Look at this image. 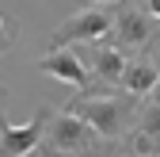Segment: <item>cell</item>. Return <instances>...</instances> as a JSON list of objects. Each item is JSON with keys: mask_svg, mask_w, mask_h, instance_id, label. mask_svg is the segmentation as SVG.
<instances>
[{"mask_svg": "<svg viewBox=\"0 0 160 157\" xmlns=\"http://www.w3.org/2000/svg\"><path fill=\"white\" fill-rule=\"evenodd\" d=\"M72 119H80L84 127H92L99 138L107 142H126V134L141 111V100L118 92V88H99V84H88L84 92H76L72 100H65V107Z\"/></svg>", "mask_w": 160, "mask_h": 157, "instance_id": "obj_1", "label": "cell"}, {"mask_svg": "<svg viewBox=\"0 0 160 157\" xmlns=\"http://www.w3.org/2000/svg\"><path fill=\"white\" fill-rule=\"evenodd\" d=\"M15 38H19V27H8V31H0V57H4V54L15 46Z\"/></svg>", "mask_w": 160, "mask_h": 157, "instance_id": "obj_9", "label": "cell"}, {"mask_svg": "<svg viewBox=\"0 0 160 157\" xmlns=\"http://www.w3.org/2000/svg\"><path fill=\"white\" fill-rule=\"evenodd\" d=\"M156 77H160V69H156L152 50H141V54H133L126 62L122 81H118V92L133 96V100H149V96H156Z\"/></svg>", "mask_w": 160, "mask_h": 157, "instance_id": "obj_7", "label": "cell"}, {"mask_svg": "<svg viewBox=\"0 0 160 157\" xmlns=\"http://www.w3.org/2000/svg\"><path fill=\"white\" fill-rule=\"evenodd\" d=\"M8 27H19V19H15V15H4V12H0V31H8Z\"/></svg>", "mask_w": 160, "mask_h": 157, "instance_id": "obj_11", "label": "cell"}, {"mask_svg": "<svg viewBox=\"0 0 160 157\" xmlns=\"http://www.w3.org/2000/svg\"><path fill=\"white\" fill-rule=\"evenodd\" d=\"M4 104H8V88L0 84V157H27V153H34L38 142H42V130H46L50 111H38L23 127H15V123H8Z\"/></svg>", "mask_w": 160, "mask_h": 157, "instance_id": "obj_5", "label": "cell"}, {"mask_svg": "<svg viewBox=\"0 0 160 157\" xmlns=\"http://www.w3.org/2000/svg\"><path fill=\"white\" fill-rule=\"evenodd\" d=\"M160 31V19L149 15L141 4H130V0H118L111 8V42L122 50V54H141L152 50V38Z\"/></svg>", "mask_w": 160, "mask_h": 157, "instance_id": "obj_3", "label": "cell"}, {"mask_svg": "<svg viewBox=\"0 0 160 157\" xmlns=\"http://www.w3.org/2000/svg\"><path fill=\"white\" fill-rule=\"evenodd\" d=\"M38 157H126L122 142H107L99 138L92 127H84L80 119H72L69 111H50L42 142L34 149Z\"/></svg>", "mask_w": 160, "mask_h": 157, "instance_id": "obj_2", "label": "cell"}, {"mask_svg": "<svg viewBox=\"0 0 160 157\" xmlns=\"http://www.w3.org/2000/svg\"><path fill=\"white\" fill-rule=\"evenodd\" d=\"M126 157H160V104L156 96L141 100V111L126 134Z\"/></svg>", "mask_w": 160, "mask_h": 157, "instance_id": "obj_6", "label": "cell"}, {"mask_svg": "<svg viewBox=\"0 0 160 157\" xmlns=\"http://www.w3.org/2000/svg\"><path fill=\"white\" fill-rule=\"evenodd\" d=\"M107 35H111V8H80L50 35V50L88 46V42H99Z\"/></svg>", "mask_w": 160, "mask_h": 157, "instance_id": "obj_4", "label": "cell"}, {"mask_svg": "<svg viewBox=\"0 0 160 157\" xmlns=\"http://www.w3.org/2000/svg\"><path fill=\"white\" fill-rule=\"evenodd\" d=\"M38 69L42 73H50L53 81H65L69 88H76V92H84L92 81H88V69L80 65V57L72 54V50H46L42 57H38Z\"/></svg>", "mask_w": 160, "mask_h": 157, "instance_id": "obj_8", "label": "cell"}, {"mask_svg": "<svg viewBox=\"0 0 160 157\" xmlns=\"http://www.w3.org/2000/svg\"><path fill=\"white\" fill-rule=\"evenodd\" d=\"M107 4H118V0H76V8H107Z\"/></svg>", "mask_w": 160, "mask_h": 157, "instance_id": "obj_10", "label": "cell"}]
</instances>
